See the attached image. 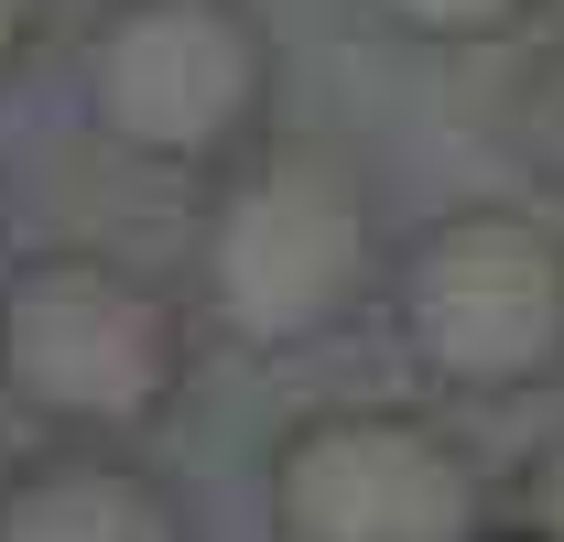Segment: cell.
Listing matches in <instances>:
<instances>
[{"label":"cell","instance_id":"cell-1","mask_svg":"<svg viewBox=\"0 0 564 542\" xmlns=\"http://www.w3.org/2000/svg\"><path fill=\"white\" fill-rule=\"evenodd\" d=\"M369 261H380L369 174L337 141H250L196 228V293L239 347H304L348 326Z\"/></svg>","mask_w":564,"mask_h":542},{"label":"cell","instance_id":"cell-2","mask_svg":"<svg viewBox=\"0 0 564 542\" xmlns=\"http://www.w3.org/2000/svg\"><path fill=\"white\" fill-rule=\"evenodd\" d=\"M0 380L66 434H141L185 391V315L120 261L44 250L0 282Z\"/></svg>","mask_w":564,"mask_h":542},{"label":"cell","instance_id":"cell-3","mask_svg":"<svg viewBox=\"0 0 564 542\" xmlns=\"http://www.w3.org/2000/svg\"><path fill=\"white\" fill-rule=\"evenodd\" d=\"M402 347L445 391H543L564 369V239L532 206H456L402 250Z\"/></svg>","mask_w":564,"mask_h":542},{"label":"cell","instance_id":"cell-4","mask_svg":"<svg viewBox=\"0 0 564 542\" xmlns=\"http://www.w3.org/2000/svg\"><path fill=\"white\" fill-rule=\"evenodd\" d=\"M272 44L250 0H109L87 33V120L141 163H228L261 141Z\"/></svg>","mask_w":564,"mask_h":542},{"label":"cell","instance_id":"cell-5","mask_svg":"<svg viewBox=\"0 0 564 542\" xmlns=\"http://www.w3.org/2000/svg\"><path fill=\"white\" fill-rule=\"evenodd\" d=\"M272 532L282 542H478L489 477L423 412L348 402L272 445Z\"/></svg>","mask_w":564,"mask_h":542},{"label":"cell","instance_id":"cell-6","mask_svg":"<svg viewBox=\"0 0 564 542\" xmlns=\"http://www.w3.org/2000/svg\"><path fill=\"white\" fill-rule=\"evenodd\" d=\"M0 542H185V510L131 456H33L0 477Z\"/></svg>","mask_w":564,"mask_h":542},{"label":"cell","instance_id":"cell-7","mask_svg":"<svg viewBox=\"0 0 564 542\" xmlns=\"http://www.w3.org/2000/svg\"><path fill=\"white\" fill-rule=\"evenodd\" d=\"M402 33H434V44H478V33H510L532 0H380Z\"/></svg>","mask_w":564,"mask_h":542},{"label":"cell","instance_id":"cell-8","mask_svg":"<svg viewBox=\"0 0 564 542\" xmlns=\"http://www.w3.org/2000/svg\"><path fill=\"white\" fill-rule=\"evenodd\" d=\"M521 521H532V542H564V445L532 456V477H521Z\"/></svg>","mask_w":564,"mask_h":542},{"label":"cell","instance_id":"cell-9","mask_svg":"<svg viewBox=\"0 0 564 542\" xmlns=\"http://www.w3.org/2000/svg\"><path fill=\"white\" fill-rule=\"evenodd\" d=\"M22 33H33V0H0V66L22 55Z\"/></svg>","mask_w":564,"mask_h":542}]
</instances>
